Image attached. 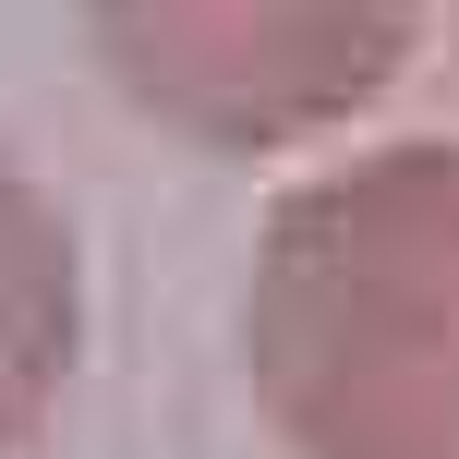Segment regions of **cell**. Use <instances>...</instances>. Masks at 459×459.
I'll return each instance as SVG.
<instances>
[{
    "label": "cell",
    "mask_w": 459,
    "mask_h": 459,
    "mask_svg": "<svg viewBox=\"0 0 459 459\" xmlns=\"http://www.w3.org/2000/svg\"><path fill=\"white\" fill-rule=\"evenodd\" d=\"M242 387L290 459H459V134L326 158L266 206Z\"/></svg>",
    "instance_id": "6da1fadb"
},
{
    "label": "cell",
    "mask_w": 459,
    "mask_h": 459,
    "mask_svg": "<svg viewBox=\"0 0 459 459\" xmlns=\"http://www.w3.org/2000/svg\"><path fill=\"white\" fill-rule=\"evenodd\" d=\"M85 13L134 109L218 158H290L399 85L436 0H85Z\"/></svg>",
    "instance_id": "7a4b0ae2"
},
{
    "label": "cell",
    "mask_w": 459,
    "mask_h": 459,
    "mask_svg": "<svg viewBox=\"0 0 459 459\" xmlns=\"http://www.w3.org/2000/svg\"><path fill=\"white\" fill-rule=\"evenodd\" d=\"M73 375V230L0 169V459Z\"/></svg>",
    "instance_id": "3957f363"
}]
</instances>
